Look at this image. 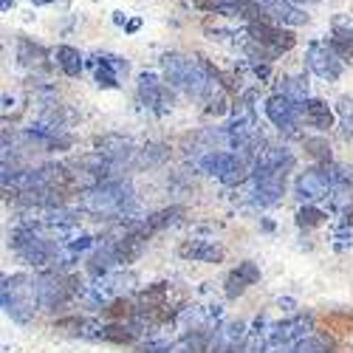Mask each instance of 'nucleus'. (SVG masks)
Here are the masks:
<instances>
[{
    "mask_svg": "<svg viewBox=\"0 0 353 353\" xmlns=\"http://www.w3.org/2000/svg\"><path fill=\"white\" fill-rule=\"evenodd\" d=\"M266 116H269V122L280 130H294L300 122V116H303V105L300 102H294L288 99L285 94H274L266 99Z\"/></svg>",
    "mask_w": 353,
    "mask_h": 353,
    "instance_id": "10",
    "label": "nucleus"
},
{
    "mask_svg": "<svg viewBox=\"0 0 353 353\" xmlns=\"http://www.w3.org/2000/svg\"><path fill=\"white\" fill-rule=\"evenodd\" d=\"M136 207L128 181H97L79 195V210L91 215H128Z\"/></svg>",
    "mask_w": 353,
    "mask_h": 353,
    "instance_id": "2",
    "label": "nucleus"
},
{
    "mask_svg": "<svg viewBox=\"0 0 353 353\" xmlns=\"http://www.w3.org/2000/svg\"><path fill=\"white\" fill-rule=\"evenodd\" d=\"M246 339V325L243 322H226L221 325L210 342V353H238V345Z\"/></svg>",
    "mask_w": 353,
    "mask_h": 353,
    "instance_id": "13",
    "label": "nucleus"
},
{
    "mask_svg": "<svg viewBox=\"0 0 353 353\" xmlns=\"http://www.w3.org/2000/svg\"><path fill=\"white\" fill-rule=\"evenodd\" d=\"M283 82H285L283 94H285L288 99H294V102H305V97H308V85H303V79L291 77V79H283Z\"/></svg>",
    "mask_w": 353,
    "mask_h": 353,
    "instance_id": "23",
    "label": "nucleus"
},
{
    "mask_svg": "<svg viewBox=\"0 0 353 353\" xmlns=\"http://www.w3.org/2000/svg\"><path fill=\"white\" fill-rule=\"evenodd\" d=\"M97 147H99V156L108 159L113 167H119L122 161H128V159L133 156V141H130V139H122V136L97 139Z\"/></svg>",
    "mask_w": 353,
    "mask_h": 353,
    "instance_id": "15",
    "label": "nucleus"
},
{
    "mask_svg": "<svg viewBox=\"0 0 353 353\" xmlns=\"http://www.w3.org/2000/svg\"><path fill=\"white\" fill-rule=\"evenodd\" d=\"M12 6V0H3V9H9Z\"/></svg>",
    "mask_w": 353,
    "mask_h": 353,
    "instance_id": "26",
    "label": "nucleus"
},
{
    "mask_svg": "<svg viewBox=\"0 0 353 353\" xmlns=\"http://www.w3.org/2000/svg\"><path fill=\"white\" fill-rule=\"evenodd\" d=\"M128 74V63L119 60V57L102 54L97 57V82L105 88H119V77Z\"/></svg>",
    "mask_w": 353,
    "mask_h": 353,
    "instance_id": "16",
    "label": "nucleus"
},
{
    "mask_svg": "<svg viewBox=\"0 0 353 353\" xmlns=\"http://www.w3.org/2000/svg\"><path fill=\"white\" fill-rule=\"evenodd\" d=\"M139 97H141V102L147 108H150L153 113H159V116L172 108V94L164 88V82H159L156 74H141L139 77Z\"/></svg>",
    "mask_w": 353,
    "mask_h": 353,
    "instance_id": "12",
    "label": "nucleus"
},
{
    "mask_svg": "<svg viewBox=\"0 0 353 353\" xmlns=\"http://www.w3.org/2000/svg\"><path fill=\"white\" fill-rule=\"evenodd\" d=\"M328 43H331V48L339 54V60H342V63H353V37L334 34Z\"/></svg>",
    "mask_w": 353,
    "mask_h": 353,
    "instance_id": "22",
    "label": "nucleus"
},
{
    "mask_svg": "<svg viewBox=\"0 0 353 353\" xmlns=\"http://www.w3.org/2000/svg\"><path fill=\"white\" fill-rule=\"evenodd\" d=\"M263 6H266V12L274 17V20H283L288 26H303L308 23V14H303L300 9L291 6V0H263Z\"/></svg>",
    "mask_w": 353,
    "mask_h": 353,
    "instance_id": "18",
    "label": "nucleus"
},
{
    "mask_svg": "<svg viewBox=\"0 0 353 353\" xmlns=\"http://www.w3.org/2000/svg\"><path fill=\"white\" fill-rule=\"evenodd\" d=\"M260 280V269L254 266V263H238V269H232L229 277H226V297H241V294L254 285Z\"/></svg>",
    "mask_w": 353,
    "mask_h": 353,
    "instance_id": "14",
    "label": "nucleus"
},
{
    "mask_svg": "<svg viewBox=\"0 0 353 353\" xmlns=\"http://www.w3.org/2000/svg\"><path fill=\"white\" fill-rule=\"evenodd\" d=\"M303 116H305V122H308L314 130H319V133L331 130L334 122H336L334 110H331L325 102H319V99H308V102H303Z\"/></svg>",
    "mask_w": 353,
    "mask_h": 353,
    "instance_id": "17",
    "label": "nucleus"
},
{
    "mask_svg": "<svg viewBox=\"0 0 353 353\" xmlns=\"http://www.w3.org/2000/svg\"><path fill=\"white\" fill-rule=\"evenodd\" d=\"M305 336H311V319L308 316H294V319L280 322V325L272 328L266 347H294V345H300Z\"/></svg>",
    "mask_w": 353,
    "mask_h": 353,
    "instance_id": "11",
    "label": "nucleus"
},
{
    "mask_svg": "<svg viewBox=\"0 0 353 353\" xmlns=\"http://www.w3.org/2000/svg\"><path fill=\"white\" fill-rule=\"evenodd\" d=\"M249 37L260 46L263 60H272V57L294 48V43H297L291 32H285V28H277L272 23H252L249 26Z\"/></svg>",
    "mask_w": 353,
    "mask_h": 353,
    "instance_id": "6",
    "label": "nucleus"
},
{
    "mask_svg": "<svg viewBox=\"0 0 353 353\" xmlns=\"http://www.w3.org/2000/svg\"><path fill=\"white\" fill-rule=\"evenodd\" d=\"M305 60H308V68L322 79H339L342 77V60L331 48V43H311Z\"/></svg>",
    "mask_w": 353,
    "mask_h": 353,
    "instance_id": "9",
    "label": "nucleus"
},
{
    "mask_svg": "<svg viewBox=\"0 0 353 353\" xmlns=\"http://www.w3.org/2000/svg\"><path fill=\"white\" fill-rule=\"evenodd\" d=\"M161 65H164V77L172 88H179L187 97L201 99V102L215 99V94H218L215 74L201 60H192V57H184V54H167Z\"/></svg>",
    "mask_w": 353,
    "mask_h": 353,
    "instance_id": "1",
    "label": "nucleus"
},
{
    "mask_svg": "<svg viewBox=\"0 0 353 353\" xmlns=\"http://www.w3.org/2000/svg\"><path fill=\"white\" fill-rule=\"evenodd\" d=\"M9 243L26 263H32V266H46V263L57 260V254H60V243L51 241V234H48V229L43 223L17 226L12 232Z\"/></svg>",
    "mask_w": 353,
    "mask_h": 353,
    "instance_id": "3",
    "label": "nucleus"
},
{
    "mask_svg": "<svg viewBox=\"0 0 353 353\" xmlns=\"http://www.w3.org/2000/svg\"><path fill=\"white\" fill-rule=\"evenodd\" d=\"M325 212H322V210H316V207H311V203H308V207H303L300 212H297V223L303 226V229H314V226H322V223H325Z\"/></svg>",
    "mask_w": 353,
    "mask_h": 353,
    "instance_id": "21",
    "label": "nucleus"
},
{
    "mask_svg": "<svg viewBox=\"0 0 353 353\" xmlns=\"http://www.w3.org/2000/svg\"><path fill=\"white\" fill-rule=\"evenodd\" d=\"M0 297H3V311L17 322V325H28L32 316H34V308L40 305V300H37V280L26 277V274L3 277Z\"/></svg>",
    "mask_w": 353,
    "mask_h": 353,
    "instance_id": "4",
    "label": "nucleus"
},
{
    "mask_svg": "<svg viewBox=\"0 0 353 353\" xmlns=\"http://www.w3.org/2000/svg\"><path fill=\"white\" fill-rule=\"evenodd\" d=\"M57 65H60L68 77H79L82 74V54L71 46H60L57 48Z\"/></svg>",
    "mask_w": 353,
    "mask_h": 353,
    "instance_id": "20",
    "label": "nucleus"
},
{
    "mask_svg": "<svg viewBox=\"0 0 353 353\" xmlns=\"http://www.w3.org/2000/svg\"><path fill=\"white\" fill-rule=\"evenodd\" d=\"M201 170L203 172H210L212 179H218V181H223V184H241L243 179H246V164H243V159H238V156H232V153H210V156H203L201 159Z\"/></svg>",
    "mask_w": 353,
    "mask_h": 353,
    "instance_id": "8",
    "label": "nucleus"
},
{
    "mask_svg": "<svg viewBox=\"0 0 353 353\" xmlns=\"http://www.w3.org/2000/svg\"><path fill=\"white\" fill-rule=\"evenodd\" d=\"M350 184V179L345 175L342 167H334L331 161L325 167H311L305 170L294 190H297V198H303L305 203H314V201H322V198H331L336 195L339 190H345Z\"/></svg>",
    "mask_w": 353,
    "mask_h": 353,
    "instance_id": "5",
    "label": "nucleus"
},
{
    "mask_svg": "<svg viewBox=\"0 0 353 353\" xmlns=\"http://www.w3.org/2000/svg\"><path fill=\"white\" fill-rule=\"evenodd\" d=\"M291 3H316V0H291Z\"/></svg>",
    "mask_w": 353,
    "mask_h": 353,
    "instance_id": "25",
    "label": "nucleus"
},
{
    "mask_svg": "<svg viewBox=\"0 0 353 353\" xmlns=\"http://www.w3.org/2000/svg\"><path fill=\"white\" fill-rule=\"evenodd\" d=\"M74 294V283L63 272H43L37 277V300L40 308H60Z\"/></svg>",
    "mask_w": 353,
    "mask_h": 353,
    "instance_id": "7",
    "label": "nucleus"
},
{
    "mask_svg": "<svg viewBox=\"0 0 353 353\" xmlns=\"http://www.w3.org/2000/svg\"><path fill=\"white\" fill-rule=\"evenodd\" d=\"M181 254L192 257V260H201V263H218L223 257V249L215 241H190V243L181 246Z\"/></svg>",
    "mask_w": 353,
    "mask_h": 353,
    "instance_id": "19",
    "label": "nucleus"
},
{
    "mask_svg": "<svg viewBox=\"0 0 353 353\" xmlns=\"http://www.w3.org/2000/svg\"><path fill=\"white\" fill-rule=\"evenodd\" d=\"M311 147V156L319 159V161H331V147L325 141H305Z\"/></svg>",
    "mask_w": 353,
    "mask_h": 353,
    "instance_id": "24",
    "label": "nucleus"
}]
</instances>
